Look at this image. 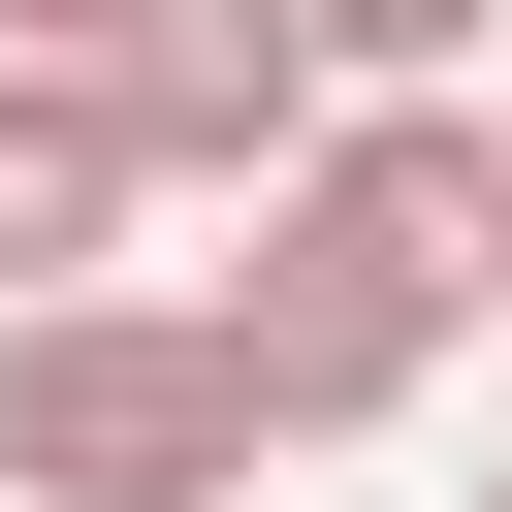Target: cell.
I'll return each instance as SVG.
<instances>
[{"label": "cell", "mask_w": 512, "mask_h": 512, "mask_svg": "<svg viewBox=\"0 0 512 512\" xmlns=\"http://www.w3.org/2000/svg\"><path fill=\"white\" fill-rule=\"evenodd\" d=\"M256 352L192 288H32L0 320V512H256Z\"/></svg>", "instance_id": "1"}, {"label": "cell", "mask_w": 512, "mask_h": 512, "mask_svg": "<svg viewBox=\"0 0 512 512\" xmlns=\"http://www.w3.org/2000/svg\"><path fill=\"white\" fill-rule=\"evenodd\" d=\"M480 32H512V0H320V64H352V96H480Z\"/></svg>", "instance_id": "5"}, {"label": "cell", "mask_w": 512, "mask_h": 512, "mask_svg": "<svg viewBox=\"0 0 512 512\" xmlns=\"http://www.w3.org/2000/svg\"><path fill=\"white\" fill-rule=\"evenodd\" d=\"M192 320L256 352V416H288V448H384V416H416V384L480 352V320H448V288H384V256H352L320 192H256V256H224Z\"/></svg>", "instance_id": "2"}, {"label": "cell", "mask_w": 512, "mask_h": 512, "mask_svg": "<svg viewBox=\"0 0 512 512\" xmlns=\"http://www.w3.org/2000/svg\"><path fill=\"white\" fill-rule=\"evenodd\" d=\"M128 224H160L128 64H0V320H32V288H128Z\"/></svg>", "instance_id": "4"}, {"label": "cell", "mask_w": 512, "mask_h": 512, "mask_svg": "<svg viewBox=\"0 0 512 512\" xmlns=\"http://www.w3.org/2000/svg\"><path fill=\"white\" fill-rule=\"evenodd\" d=\"M128 32H160V0H0V64H128Z\"/></svg>", "instance_id": "6"}, {"label": "cell", "mask_w": 512, "mask_h": 512, "mask_svg": "<svg viewBox=\"0 0 512 512\" xmlns=\"http://www.w3.org/2000/svg\"><path fill=\"white\" fill-rule=\"evenodd\" d=\"M480 512H512V448H480Z\"/></svg>", "instance_id": "7"}, {"label": "cell", "mask_w": 512, "mask_h": 512, "mask_svg": "<svg viewBox=\"0 0 512 512\" xmlns=\"http://www.w3.org/2000/svg\"><path fill=\"white\" fill-rule=\"evenodd\" d=\"M128 128H160V192H288L352 128V64H320V0H160L128 32Z\"/></svg>", "instance_id": "3"}]
</instances>
